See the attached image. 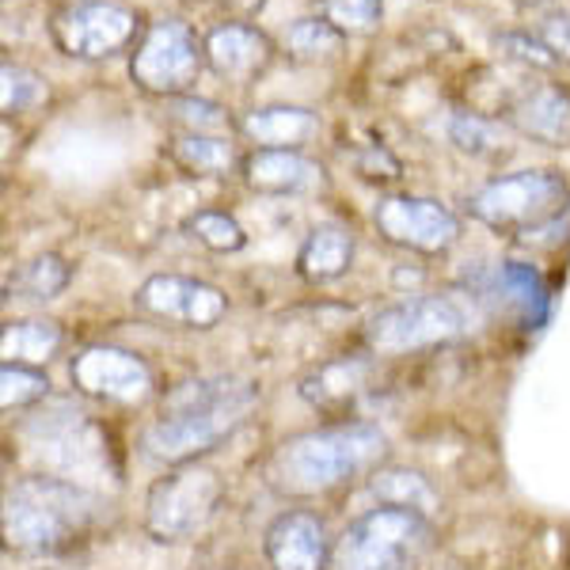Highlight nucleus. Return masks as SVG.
<instances>
[{
	"mask_svg": "<svg viewBox=\"0 0 570 570\" xmlns=\"http://www.w3.org/2000/svg\"><path fill=\"white\" fill-rule=\"evenodd\" d=\"M540 39L559 61H570V16H551L548 23H540Z\"/></svg>",
	"mask_w": 570,
	"mask_h": 570,
	"instance_id": "72a5a7b5",
	"label": "nucleus"
},
{
	"mask_svg": "<svg viewBox=\"0 0 570 570\" xmlns=\"http://www.w3.org/2000/svg\"><path fill=\"white\" fill-rule=\"evenodd\" d=\"M137 308L153 320L206 331L228 312V301L225 293L206 282L183 278V274H156V278H149L137 289Z\"/></svg>",
	"mask_w": 570,
	"mask_h": 570,
	"instance_id": "ddd939ff",
	"label": "nucleus"
},
{
	"mask_svg": "<svg viewBox=\"0 0 570 570\" xmlns=\"http://www.w3.org/2000/svg\"><path fill=\"white\" fill-rule=\"evenodd\" d=\"M244 183L263 195H301L324 187V168L297 149H255L244 156Z\"/></svg>",
	"mask_w": 570,
	"mask_h": 570,
	"instance_id": "dca6fc26",
	"label": "nucleus"
},
{
	"mask_svg": "<svg viewBox=\"0 0 570 570\" xmlns=\"http://www.w3.org/2000/svg\"><path fill=\"white\" fill-rule=\"evenodd\" d=\"M206 61L217 77L233 80V85H252L274 61V46L255 27L220 23L206 35Z\"/></svg>",
	"mask_w": 570,
	"mask_h": 570,
	"instance_id": "2eb2a0df",
	"label": "nucleus"
},
{
	"mask_svg": "<svg viewBox=\"0 0 570 570\" xmlns=\"http://www.w3.org/2000/svg\"><path fill=\"white\" fill-rule=\"evenodd\" d=\"M171 156L179 168H187L190 176H228L236 168V149L233 141L214 134H183L171 141Z\"/></svg>",
	"mask_w": 570,
	"mask_h": 570,
	"instance_id": "b1692460",
	"label": "nucleus"
},
{
	"mask_svg": "<svg viewBox=\"0 0 570 570\" xmlns=\"http://www.w3.org/2000/svg\"><path fill=\"white\" fill-rule=\"evenodd\" d=\"M0 80H4V85H0V107H4V115H12V110H31L46 99V80L23 66L4 61Z\"/></svg>",
	"mask_w": 570,
	"mask_h": 570,
	"instance_id": "cd10ccee",
	"label": "nucleus"
},
{
	"mask_svg": "<svg viewBox=\"0 0 570 570\" xmlns=\"http://www.w3.org/2000/svg\"><path fill=\"white\" fill-rule=\"evenodd\" d=\"M365 384H370V362L365 357H343V362H327L312 376H305L301 395L316 403L320 411H343L365 392Z\"/></svg>",
	"mask_w": 570,
	"mask_h": 570,
	"instance_id": "a211bd4d",
	"label": "nucleus"
},
{
	"mask_svg": "<svg viewBox=\"0 0 570 570\" xmlns=\"http://www.w3.org/2000/svg\"><path fill=\"white\" fill-rule=\"evenodd\" d=\"M61 346V327L53 320H16L0 331V357L4 365H39L50 362Z\"/></svg>",
	"mask_w": 570,
	"mask_h": 570,
	"instance_id": "412c9836",
	"label": "nucleus"
},
{
	"mask_svg": "<svg viewBox=\"0 0 570 570\" xmlns=\"http://www.w3.org/2000/svg\"><path fill=\"white\" fill-rule=\"evenodd\" d=\"M430 544V518L400 505H376L335 540L331 570H419Z\"/></svg>",
	"mask_w": 570,
	"mask_h": 570,
	"instance_id": "20e7f679",
	"label": "nucleus"
},
{
	"mask_svg": "<svg viewBox=\"0 0 570 570\" xmlns=\"http://www.w3.org/2000/svg\"><path fill=\"white\" fill-rule=\"evenodd\" d=\"M343 42H346V35L338 31L335 23H327L324 16H320V20H297L289 27V35H285L289 53H297V58H305V61L331 58V53L343 50Z\"/></svg>",
	"mask_w": 570,
	"mask_h": 570,
	"instance_id": "393cba45",
	"label": "nucleus"
},
{
	"mask_svg": "<svg viewBox=\"0 0 570 570\" xmlns=\"http://www.w3.org/2000/svg\"><path fill=\"white\" fill-rule=\"evenodd\" d=\"M187 228L195 233L198 244H206L209 252H220V255L240 252V247L247 244L240 220L228 217V214H220V209H198V214L187 220Z\"/></svg>",
	"mask_w": 570,
	"mask_h": 570,
	"instance_id": "a878e982",
	"label": "nucleus"
},
{
	"mask_svg": "<svg viewBox=\"0 0 570 570\" xmlns=\"http://www.w3.org/2000/svg\"><path fill=\"white\" fill-rule=\"evenodd\" d=\"M381 0H324V20L335 23L343 35H365L381 23Z\"/></svg>",
	"mask_w": 570,
	"mask_h": 570,
	"instance_id": "7c9ffc66",
	"label": "nucleus"
},
{
	"mask_svg": "<svg viewBox=\"0 0 570 570\" xmlns=\"http://www.w3.org/2000/svg\"><path fill=\"white\" fill-rule=\"evenodd\" d=\"M389 438L373 422H335L324 430L289 438L266 464V475L282 494H327L381 464Z\"/></svg>",
	"mask_w": 570,
	"mask_h": 570,
	"instance_id": "7ed1b4c3",
	"label": "nucleus"
},
{
	"mask_svg": "<svg viewBox=\"0 0 570 570\" xmlns=\"http://www.w3.org/2000/svg\"><path fill=\"white\" fill-rule=\"evenodd\" d=\"M499 46H502L505 53H510V58H521V61H529V66H540V69H551L559 61L544 42H532V39H525V35H502Z\"/></svg>",
	"mask_w": 570,
	"mask_h": 570,
	"instance_id": "473e14b6",
	"label": "nucleus"
},
{
	"mask_svg": "<svg viewBox=\"0 0 570 570\" xmlns=\"http://www.w3.org/2000/svg\"><path fill=\"white\" fill-rule=\"evenodd\" d=\"M510 122L518 134L551 149L570 145V91L563 85H537L510 107Z\"/></svg>",
	"mask_w": 570,
	"mask_h": 570,
	"instance_id": "f3484780",
	"label": "nucleus"
},
{
	"mask_svg": "<svg viewBox=\"0 0 570 570\" xmlns=\"http://www.w3.org/2000/svg\"><path fill=\"white\" fill-rule=\"evenodd\" d=\"M351 259H354L351 233L338 225H320V228H312V236L305 240V247H301L297 271H301V278H308V282H335L351 271Z\"/></svg>",
	"mask_w": 570,
	"mask_h": 570,
	"instance_id": "aec40b11",
	"label": "nucleus"
},
{
	"mask_svg": "<svg viewBox=\"0 0 570 570\" xmlns=\"http://www.w3.org/2000/svg\"><path fill=\"white\" fill-rule=\"evenodd\" d=\"M99 510L104 502L88 487L53 475H27L4 491L0 525L8 548L23 556H66L96 532Z\"/></svg>",
	"mask_w": 570,
	"mask_h": 570,
	"instance_id": "f03ea898",
	"label": "nucleus"
},
{
	"mask_svg": "<svg viewBox=\"0 0 570 570\" xmlns=\"http://www.w3.org/2000/svg\"><path fill=\"white\" fill-rule=\"evenodd\" d=\"M370 487L381 505H400V510L422 513V518L438 510V491L430 487L426 475L411 472V468H384V472L373 475Z\"/></svg>",
	"mask_w": 570,
	"mask_h": 570,
	"instance_id": "5701e85b",
	"label": "nucleus"
},
{
	"mask_svg": "<svg viewBox=\"0 0 570 570\" xmlns=\"http://www.w3.org/2000/svg\"><path fill=\"white\" fill-rule=\"evenodd\" d=\"M50 395V381L31 365H0V407H31Z\"/></svg>",
	"mask_w": 570,
	"mask_h": 570,
	"instance_id": "bb28decb",
	"label": "nucleus"
},
{
	"mask_svg": "<svg viewBox=\"0 0 570 570\" xmlns=\"http://www.w3.org/2000/svg\"><path fill=\"white\" fill-rule=\"evenodd\" d=\"M27 456L42 468L39 475L80 483L107 468V438L88 415L69 411V403H50L23 422ZM85 487V483H80Z\"/></svg>",
	"mask_w": 570,
	"mask_h": 570,
	"instance_id": "423d86ee",
	"label": "nucleus"
},
{
	"mask_svg": "<svg viewBox=\"0 0 570 570\" xmlns=\"http://www.w3.org/2000/svg\"><path fill=\"white\" fill-rule=\"evenodd\" d=\"M220 505V480L209 468L179 464L164 480L153 483L145 502V529L160 544H179L209 525Z\"/></svg>",
	"mask_w": 570,
	"mask_h": 570,
	"instance_id": "6e6552de",
	"label": "nucleus"
},
{
	"mask_svg": "<svg viewBox=\"0 0 570 570\" xmlns=\"http://www.w3.org/2000/svg\"><path fill=\"white\" fill-rule=\"evenodd\" d=\"M263 551L271 570H331V540L316 513L289 510L266 529Z\"/></svg>",
	"mask_w": 570,
	"mask_h": 570,
	"instance_id": "4468645a",
	"label": "nucleus"
},
{
	"mask_svg": "<svg viewBox=\"0 0 570 570\" xmlns=\"http://www.w3.org/2000/svg\"><path fill=\"white\" fill-rule=\"evenodd\" d=\"M72 389L88 400L122 403V407H137L153 395V370L137 354L122 351V346H88L72 357L69 365Z\"/></svg>",
	"mask_w": 570,
	"mask_h": 570,
	"instance_id": "9b49d317",
	"label": "nucleus"
},
{
	"mask_svg": "<svg viewBox=\"0 0 570 570\" xmlns=\"http://www.w3.org/2000/svg\"><path fill=\"white\" fill-rule=\"evenodd\" d=\"M320 130L316 115L305 107H263L244 118V134L259 149H297Z\"/></svg>",
	"mask_w": 570,
	"mask_h": 570,
	"instance_id": "6ab92c4d",
	"label": "nucleus"
},
{
	"mask_svg": "<svg viewBox=\"0 0 570 570\" xmlns=\"http://www.w3.org/2000/svg\"><path fill=\"white\" fill-rule=\"evenodd\" d=\"M176 118H179V122L195 126L190 134H206V130H220V126H228L225 110H220L217 104H206V99H179Z\"/></svg>",
	"mask_w": 570,
	"mask_h": 570,
	"instance_id": "2f4dec72",
	"label": "nucleus"
},
{
	"mask_svg": "<svg viewBox=\"0 0 570 570\" xmlns=\"http://www.w3.org/2000/svg\"><path fill=\"white\" fill-rule=\"evenodd\" d=\"M206 42L183 20H160L145 31L130 61V77L153 96H183L198 80Z\"/></svg>",
	"mask_w": 570,
	"mask_h": 570,
	"instance_id": "1a4fd4ad",
	"label": "nucleus"
},
{
	"mask_svg": "<svg viewBox=\"0 0 570 570\" xmlns=\"http://www.w3.org/2000/svg\"><path fill=\"white\" fill-rule=\"evenodd\" d=\"M376 228L381 236L395 247H407L419 255H438L461 236V220L449 206H441L434 198H415V195H395L384 198L376 206Z\"/></svg>",
	"mask_w": 570,
	"mask_h": 570,
	"instance_id": "f8f14e48",
	"label": "nucleus"
},
{
	"mask_svg": "<svg viewBox=\"0 0 570 570\" xmlns=\"http://www.w3.org/2000/svg\"><path fill=\"white\" fill-rule=\"evenodd\" d=\"M472 327L475 305L464 293H426V297H411L384 308L370 324L365 343L381 357H403L456 343V338L472 335Z\"/></svg>",
	"mask_w": 570,
	"mask_h": 570,
	"instance_id": "39448f33",
	"label": "nucleus"
},
{
	"mask_svg": "<svg viewBox=\"0 0 570 570\" xmlns=\"http://www.w3.org/2000/svg\"><path fill=\"white\" fill-rule=\"evenodd\" d=\"M362 171H365V179H381L376 171H384V179H400V164H395L384 149H373L370 156H365Z\"/></svg>",
	"mask_w": 570,
	"mask_h": 570,
	"instance_id": "f704fd0d",
	"label": "nucleus"
},
{
	"mask_svg": "<svg viewBox=\"0 0 570 570\" xmlns=\"http://www.w3.org/2000/svg\"><path fill=\"white\" fill-rule=\"evenodd\" d=\"M137 12L118 0H80L53 16V42L69 58H110L137 35Z\"/></svg>",
	"mask_w": 570,
	"mask_h": 570,
	"instance_id": "9d476101",
	"label": "nucleus"
},
{
	"mask_svg": "<svg viewBox=\"0 0 570 570\" xmlns=\"http://www.w3.org/2000/svg\"><path fill=\"white\" fill-rule=\"evenodd\" d=\"M69 278H72V271L61 255H39V259H31L23 266L20 289L35 301H53L69 285Z\"/></svg>",
	"mask_w": 570,
	"mask_h": 570,
	"instance_id": "c85d7f7f",
	"label": "nucleus"
},
{
	"mask_svg": "<svg viewBox=\"0 0 570 570\" xmlns=\"http://www.w3.org/2000/svg\"><path fill=\"white\" fill-rule=\"evenodd\" d=\"M494 293L510 301L521 312L529 327H540L548 320V285L537 266L529 263H502L494 274Z\"/></svg>",
	"mask_w": 570,
	"mask_h": 570,
	"instance_id": "4be33fe9",
	"label": "nucleus"
},
{
	"mask_svg": "<svg viewBox=\"0 0 570 570\" xmlns=\"http://www.w3.org/2000/svg\"><path fill=\"white\" fill-rule=\"evenodd\" d=\"M567 206L570 187L559 171H513L468 198V214L499 233H513L518 240L563 217Z\"/></svg>",
	"mask_w": 570,
	"mask_h": 570,
	"instance_id": "0eeeda50",
	"label": "nucleus"
},
{
	"mask_svg": "<svg viewBox=\"0 0 570 570\" xmlns=\"http://www.w3.org/2000/svg\"><path fill=\"white\" fill-rule=\"evenodd\" d=\"M449 137H453V145L461 153H472V156H487L494 153L502 145V130L494 122H487L480 115H453V122H449Z\"/></svg>",
	"mask_w": 570,
	"mask_h": 570,
	"instance_id": "c756f323",
	"label": "nucleus"
},
{
	"mask_svg": "<svg viewBox=\"0 0 570 570\" xmlns=\"http://www.w3.org/2000/svg\"><path fill=\"white\" fill-rule=\"evenodd\" d=\"M259 403V389L240 376H206L168 392L160 415L141 434V449L160 464H187L217 449L244 426Z\"/></svg>",
	"mask_w": 570,
	"mask_h": 570,
	"instance_id": "f257e3e1",
	"label": "nucleus"
}]
</instances>
